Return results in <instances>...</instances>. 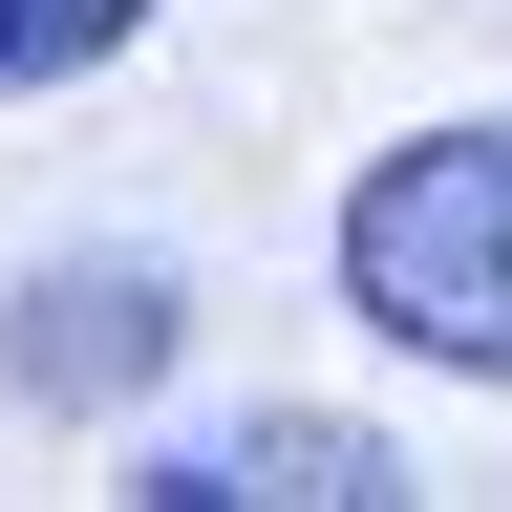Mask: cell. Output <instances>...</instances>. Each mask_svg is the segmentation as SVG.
Listing matches in <instances>:
<instances>
[{"mask_svg":"<svg viewBox=\"0 0 512 512\" xmlns=\"http://www.w3.org/2000/svg\"><path fill=\"white\" fill-rule=\"evenodd\" d=\"M342 299H363L406 363H448V384H512V107H470V128H406V150L342 192Z\"/></svg>","mask_w":512,"mask_h":512,"instance_id":"6da1fadb","label":"cell"},{"mask_svg":"<svg viewBox=\"0 0 512 512\" xmlns=\"http://www.w3.org/2000/svg\"><path fill=\"white\" fill-rule=\"evenodd\" d=\"M128 491L150 512H406V448L342 406H235V427H171Z\"/></svg>","mask_w":512,"mask_h":512,"instance_id":"7a4b0ae2","label":"cell"},{"mask_svg":"<svg viewBox=\"0 0 512 512\" xmlns=\"http://www.w3.org/2000/svg\"><path fill=\"white\" fill-rule=\"evenodd\" d=\"M171 342H192V299L150 256H64V278L0 299V384H22V406H107V384H150Z\"/></svg>","mask_w":512,"mask_h":512,"instance_id":"3957f363","label":"cell"},{"mask_svg":"<svg viewBox=\"0 0 512 512\" xmlns=\"http://www.w3.org/2000/svg\"><path fill=\"white\" fill-rule=\"evenodd\" d=\"M128 22H150V0H0V86H86Z\"/></svg>","mask_w":512,"mask_h":512,"instance_id":"277c9868","label":"cell"}]
</instances>
